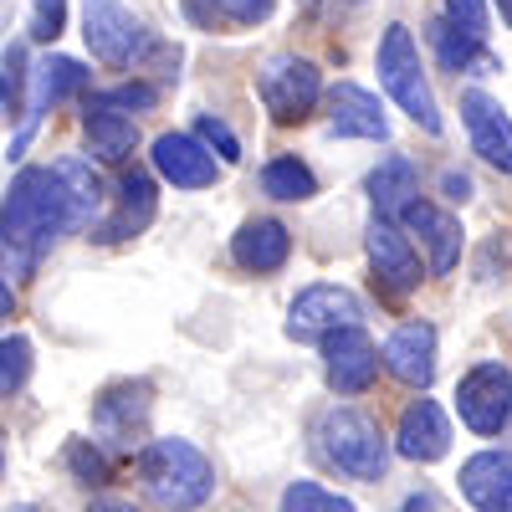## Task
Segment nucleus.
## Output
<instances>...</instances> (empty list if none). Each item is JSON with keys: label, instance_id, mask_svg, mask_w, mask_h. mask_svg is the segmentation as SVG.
<instances>
[{"label": "nucleus", "instance_id": "6e6552de", "mask_svg": "<svg viewBox=\"0 0 512 512\" xmlns=\"http://www.w3.org/2000/svg\"><path fill=\"white\" fill-rule=\"evenodd\" d=\"M323 374L338 395H364L379 379V349L374 338L354 323V328H333L323 333Z\"/></svg>", "mask_w": 512, "mask_h": 512}, {"label": "nucleus", "instance_id": "c85d7f7f", "mask_svg": "<svg viewBox=\"0 0 512 512\" xmlns=\"http://www.w3.org/2000/svg\"><path fill=\"white\" fill-rule=\"evenodd\" d=\"M67 466H72V472L88 482V487H103V482H108V461H103L98 446H88V441H72V446H67Z\"/></svg>", "mask_w": 512, "mask_h": 512}, {"label": "nucleus", "instance_id": "20e7f679", "mask_svg": "<svg viewBox=\"0 0 512 512\" xmlns=\"http://www.w3.org/2000/svg\"><path fill=\"white\" fill-rule=\"evenodd\" d=\"M379 82L425 134H441V108H436V93L425 82V67H420V47L405 26H390L379 41Z\"/></svg>", "mask_w": 512, "mask_h": 512}, {"label": "nucleus", "instance_id": "0eeeda50", "mask_svg": "<svg viewBox=\"0 0 512 512\" xmlns=\"http://www.w3.org/2000/svg\"><path fill=\"white\" fill-rule=\"evenodd\" d=\"M364 318L359 308V297L349 287H303L292 297V308H287V338H297V344H308V338H323L333 328H354Z\"/></svg>", "mask_w": 512, "mask_h": 512}, {"label": "nucleus", "instance_id": "9d476101", "mask_svg": "<svg viewBox=\"0 0 512 512\" xmlns=\"http://www.w3.org/2000/svg\"><path fill=\"white\" fill-rule=\"evenodd\" d=\"M487 0H446L441 21L431 26L436 36V52H441V67L446 72H466L472 67V57L482 52L487 41Z\"/></svg>", "mask_w": 512, "mask_h": 512}, {"label": "nucleus", "instance_id": "58836bf2", "mask_svg": "<svg viewBox=\"0 0 512 512\" xmlns=\"http://www.w3.org/2000/svg\"><path fill=\"white\" fill-rule=\"evenodd\" d=\"M0 466H6V456H0Z\"/></svg>", "mask_w": 512, "mask_h": 512}, {"label": "nucleus", "instance_id": "423d86ee", "mask_svg": "<svg viewBox=\"0 0 512 512\" xmlns=\"http://www.w3.org/2000/svg\"><path fill=\"white\" fill-rule=\"evenodd\" d=\"M323 98V77L308 57H272L262 67V103L277 123H303Z\"/></svg>", "mask_w": 512, "mask_h": 512}, {"label": "nucleus", "instance_id": "4468645a", "mask_svg": "<svg viewBox=\"0 0 512 512\" xmlns=\"http://www.w3.org/2000/svg\"><path fill=\"white\" fill-rule=\"evenodd\" d=\"M328 128L338 139H390V118H384L379 98L364 93L359 82H338L328 93Z\"/></svg>", "mask_w": 512, "mask_h": 512}, {"label": "nucleus", "instance_id": "473e14b6", "mask_svg": "<svg viewBox=\"0 0 512 512\" xmlns=\"http://www.w3.org/2000/svg\"><path fill=\"white\" fill-rule=\"evenodd\" d=\"M441 190H446L451 200H466V195H472V180H466V175H456V169H446V180H441Z\"/></svg>", "mask_w": 512, "mask_h": 512}, {"label": "nucleus", "instance_id": "dca6fc26", "mask_svg": "<svg viewBox=\"0 0 512 512\" xmlns=\"http://www.w3.org/2000/svg\"><path fill=\"white\" fill-rule=\"evenodd\" d=\"M461 497L477 512H512V451H477L461 466Z\"/></svg>", "mask_w": 512, "mask_h": 512}, {"label": "nucleus", "instance_id": "72a5a7b5", "mask_svg": "<svg viewBox=\"0 0 512 512\" xmlns=\"http://www.w3.org/2000/svg\"><path fill=\"white\" fill-rule=\"evenodd\" d=\"M16 93H21V88H16V82H11L6 72H0V118H6V113L16 108Z\"/></svg>", "mask_w": 512, "mask_h": 512}, {"label": "nucleus", "instance_id": "f3484780", "mask_svg": "<svg viewBox=\"0 0 512 512\" xmlns=\"http://www.w3.org/2000/svg\"><path fill=\"white\" fill-rule=\"evenodd\" d=\"M395 451L405 461H441L451 451V425H446L436 400H410L405 405L400 431H395Z\"/></svg>", "mask_w": 512, "mask_h": 512}, {"label": "nucleus", "instance_id": "412c9836", "mask_svg": "<svg viewBox=\"0 0 512 512\" xmlns=\"http://www.w3.org/2000/svg\"><path fill=\"white\" fill-rule=\"evenodd\" d=\"M118 216L103 226L98 241H123V236H139L149 221H154V180L144 175V169H123L118 180Z\"/></svg>", "mask_w": 512, "mask_h": 512}, {"label": "nucleus", "instance_id": "6ab92c4d", "mask_svg": "<svg viewBox=\"0 0 512 512\" xmlns=\"http://www.w3.org/2000/svg\"><path fill=\"white\" fill-rule=\"evenodd\" d=\"M400 216H405V226H410L425 246H431V272L446 277V272L461 262V221L446 216V210L431 205V200H410Z\"/></svg>", "mask_w": 512, "mask_h": 512}, {"label": "nucleus", "instance_id": "7c9ffc66", "mask_svg": "<svg viewBox=\"0 0 512 512\" xmlns=\"http://www.w3.org/2000/svg\"><path fill=\"white\" fill-rule=\"evenodd\" d=\"M98 103H108L118 113H134V108H154L159 88H149V82H123V88H113V93H98Z\"/></svg>", "mask_w": 512, "mask_h": 512}, {"label": "nucleus", "instance_id": "f257e3e1", "mask_svg": "<svg viewBox=\"0 0 512 512\" xmlns=\"http://www.w3.org/2000/svg\"><path fill=\"white\" fill-rule=\"evenodd\" d=\"M67 231V200L52 169H21L11 180V195L0 205V251H21V262L31 267L41 251Z\"/></svg>", "mask_w": 512, "mask_h": 512}, {"label": "nucleus", "instance_id": "e433bc0d", "mask_svg": "<svg viewBox=\"0 0 512 512\" xmlns=\"http://www.w3.org/2000/svg\"><path fill=\"white\" fill-rule=\"evenodd\" d=\"M405 512H436V502H431V497H410Z\"/></svg>", "mask_w": 512, "mask_h": 512}, {"label": "nucleus", "instance_id": "4be33fe9", "mask_svg": "<svg viewBox=\"0 0 512 512\" xmlns=\"http://www.w3.org/2000/svg\"><path fill=\"white\" fill-rule=\"evenodd\" d=\"M88 144H93V154L98 159H108V164H123L128 154H134V144H139V128H134V118L128 113H118V108H108V103H88Z\"/></svg>", "mask_w": 512, "mask_h": 512}, {"label": "nucleus", "instance_id": "a211bd4d", "mask_svg": "<svg viewBox=\"0 0 512 512\" xmlns=\"http://www.w3.org/2000/svg\"><path fill=\"white\" fill-rule=\"evenodd\" d=\"M231 256H236L241 272H256V277H262V272H282L287 256H292V231L282 221H272V216H256V221H246L236 231Z\"/></svg>", "mask_w": 512, "mask_h": 512}, {"label": "nucleus", "instance_id": "7ed1b4c3", "mask_svg": "<svg viewBox=\"0 0 512 512\" xmlns=\"http://www.w3.org/2000/svg\"><path fill=\"white\" fill-rule=\"evenodd\" d=\"M318 441H323V456L338 472H349L359 482H379L384 466H390V441H384V431L354 405H333L318 420Z\"/></svg>", "mask_w": 512, "mask_h": 512}, {"label": "nucleus", "instance_id": "a878e982", "mask_svg": "<svg viewBox=\"0 0 512 512\" xmlns=\"http://www.w3.org/2000/svg\"><path fill=\"white\" fill-rule=\"evenodd\" d=\"M282 512H354V502L328 492L323 482H292L282 492Z\"/></svg>", "mask_w": 512, "mask_h": 512}, {"label": "nucleus", "instance_id": "b1692460", "mask_svg": "<svg viewBox=\"0 0 512 512\" xmlns=\"http://www.w3.org/2000/svg\"><path fill=\"white\" fill-rule=\"evenodd\" d=\"M36 93H31V118H41L52 103H62L67 93H77L82 82H88V72H82V62L72 57H47V62H36Z\"/></svg>", "mask_w": 512, "mask_h": 512}, {"label": "nucleus", "instance_id": "bb28decb", "mask_svg": "<svg viewBox=\"0 0 512 512\" xmlns=\"http://www.w3.org/2000/svg\"><path fill=\"white\" fill-rule=\"evenodd\" d=\"M31 374V338H0V395H16Z\"/></svg>", "mask_w": 512, "mask_h": 512}, {"label": "nucleus", "instance_id": "f8f14e48", "mask_svg": "<svg viewBox=\"0 0 512 512\" xmlns=\"http://www.w3.org/2000/svg\"><path fill=\"white\" fill-rule=\"evenodd\" d=\"M461 118H466V134H472V149L492 169L512 175V123H507L502 103L487 98L482 88H472V93H461Z\"/></svg>", "mask_w": 512, "mask_h": 512}, {"label": "nucleus", "instance_id": "9b49d317", "mask_svg": "<svg viewBox=\"0 0 512 512\" xmlns=\"http://www.w3.org/2000/svg\"><path fill=\"white\" fill-rule=\"evenodd\" d=\"M364 241H369V262H374L379 282L390 287V292H415L420 287V256H415L410 236L390 216H374L369 231H364Z\"/></svg>", "mask_w": 512, "mask_h": 512}, {"label": "nucleus", "instance_id": "f03ea898", "mask_svg": "<svg viewBox=\"0 0 512 512\" xmlns=\"http://www.w3.org/2000/svg\"><path fill=\"white\" fill-rule=\"evenodd\" d=\"M144 492L149 502H159L164 512H190L200 507L210 492H216V466H210V456L190 441H175L164 436L144 451Z\"/></svg>", "mask_w": 512, "mask_h": 512}, {"label": "nucleus", "instance_id": "1a4fd4ad", "mask_svg": "<svg viewBox=\"0 0 512 512\" xmlns=\"http://www.w3.org/2000/svg\"><path fill=\"white\" fill-rule=\"evenodd\" d=\"M82 36H88V52L103 67H128L134 52L144 47V26L128 16L118 0H88V6H82Z\"/></svg>", "mask_w": 512, "mask_h": 512}, {"label": "nucleus", "instance_id": "cd10ccee", "mask_svg": "<svg viewBox=\"0 0 512 512\" xmlns=\"http://www.w3.org/2000/svg\"><path fill=\"white\" fill-rule=\"evenodd\" d=\"M195 139H200L205 149H216V154H221L226 164H236V159H241V139L231 134V128H226V123H221L216 113H205V118L195 123Z\"/></svg>", "mask_w": 512, "mask_h": 512}, {"label": "nucleus", "instance_id": "39448f33", "mask_svg": "<svg viewBox=\"0 0 512 512\" xmlns=\"http://www.w3.org/2000/svg\"><path fill=\"white\" fill-rule=\"evenodd\" d=\"M456 415L466 431L477 436H497L502 425L512 420V369L502 364H472L456 384Z\"/></svg>", "mask_w": 512, "mask_h": 512}, {"label": "nucleus", "instance_id": "aec40b11", "mask_svg": "<svg viewBox=\"0 0 512 512\" xmlns=\"http://www.w3.org/2000/svg\"><path fill=\"white\" fill-rule=\"evenodd\" d=\"M52 175H57L62 200H67V231L93 226L98 205H103V180H98V169H93L88 159H57Z\"/></svg>", "mask_w": 512, "mask_h": 512}, {"label": "nucleus", "instance_id": "f704fd0d", "mask_svg": "<svg viewBox=\"0 0 512 512\" xmlns=\"http://www.w3.org/2000/svg\"><path fill=\"white\" fill-rule=\"evenodd\" d=\"M88 512H139V507H134V502H118V497H98Z\"/></svg>", "mask_w": 512, "mask_h": 512}, {"label": "nucleus", "instance_id": "5701e85b", "mask_svg": "<svg viewBox=\"0 0 512 512\" xmlns=\"http://www.w3.org/2000/svg\"><path fill=\"white\" fill-rule=\"evenodd\" d=\"M415 190H420V169H415V159H405V154H390L374 175H369V200L379 205V216H395V210H405L410 200H415Z\"/></svg>", "mask_w": 512, "mask_h": 512}, {"label": "nucleus", "instance_id": "c9c22d12", "mask_svg": "<svg viewBox=\"0 0 512 512\" xmlns=\"http://www.w3.org/2000/svg\"><path fill=\"white\" fill-rule=\"evenodd\" d=\"M11 308H16V297H11V287H6V282H0V323L11 318Z\"/></svg>", "mask_w": 512, "mask_h": 512}, {"label": "nucleus", "instance_id": "2f4dec72", "mask_svg": "<svg viewBox=\"0 0 512 512\" xmlns=\"http://www.w3.org/2000/svg\"><path fill=\"white\" fill-rule=\"evenodd\" d=\"M272 6H277V0H216V11H226V16H231V21H241V26L267 21V16H272Z\"/></svg>", "mask_w": 512, "mask_h": 512}, {"label": "nucleus", "instance_id": "2eb2a0df", "mask_svg": "<svg viewBox=\"0 0 512 512\" xmlns=\"http://www.w3.org/2000/svg\"><path fill=\"white\" fill-rule=\"evenodd\" d=\"M384 369L405 384H415V390H425L436 379V328L431 323H400L390 333V344H384Z\"/></svg>", "mask_w": 512, "mask_h": 512}, {"label": "nucleus", "instance_id": "393cba45", "mask_svg": "<svg viewBox=\"0 0 512 512\" xmlns=\"http://www.w3.org/2000/svg\"><path fill=\"white\" fill-rule=\"evenodd\" d=\"M262 190L272 195V200H287V205H297V200H313L318 195V175L297 159V154H282V159H272L267 169H262Z\"/></svg>", "mask_w": 512, "mask_h": 512}, {"label": "nucleus", "instance_id": "c756f323", "mask_svg": "<svg viewBox=\"0 0 512 512\" xmlns=\"http://www.w3.org/2000/svg\"><path fill=\"white\" fill-rule=\"evenodd\" d=\"M67 26V0H36L31 11V41H57Z\"/></svg>", "mask_w": 512, "mask_h": 512}, {"label": "nucleus", "instance_id": "4c0bfd02", "mask_svg": "<svg viewBox=\"0 0 512 512\" xmlns=\"http://www.w3.org/2000/svg\"><path fill=\"white\" fill-rule=\"evenodd\" d=\"M497 11H502V21L512 26V0H497Z\"/></svg>", "mask_w": 512, "mask_h": 512}, {"label": "nucleus", "instance_id": "ddd939ff", "mask_svg": "<svg viewBox=\"0 0 512 512\" xmlns=\"http://www.w3.org/2000/svg\"><path fill=\"white\" fill-rule=\"evenodd\" d=\"M149 159H154V169L175 190H205V185H216V154H210L195 134H159Z\"/></svg>", "mask_w": 512, "mask_h": 512}]
</instances>
